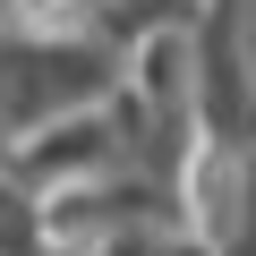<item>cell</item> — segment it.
I'll return each mask as SVG.
<instances>
[{
  "label": "cell",
  "instance_id": "cell-1",
  "mask_svg": "<svg viewBox=\"0 0 256 256\" xmlns=\"http://www.w3.org/2000/svg\"><path fill=\"white\" fill-rule=\"evenodd\" d=\"M248 205H256V154L196 137L180 180H171V230L214 248V256H230V239L248 230Z\"/></svg>",
  "mask_w": 256,
  "mask_h": 256
},
{
  "label": "cell",
  "instance_id": "cell-2",
  "mask_svg": "<svg viewBox=\"0 0 256 256\" xmlns=\"http://www.w3.org/2000/svg\"><path fill=\"white\" fill-rule=\"evenodd\" d=\"M111 171H120V137H111L102 102H94V111H68V120H52V128H34V137H18L9 154H0V180L26 188V196H60V188L111 180Z\"/></svg>",
  "mask_w": 256,
  "mask_h": 256
},
{
  "label": "cell",
  "instance_id": "cell-3",
  "mask_svg": "<svg viewBox=\"0 0 256 256\" xmlns=\"http://www.w3.org/2000/svg\"><path fill=\"white\" fill-rule=\"evenodd\" d=\"M94 9H111V0H94Z\"/></svg>",
  "mask_w": 256,
  "mask_h": 256
}]
</instances>
